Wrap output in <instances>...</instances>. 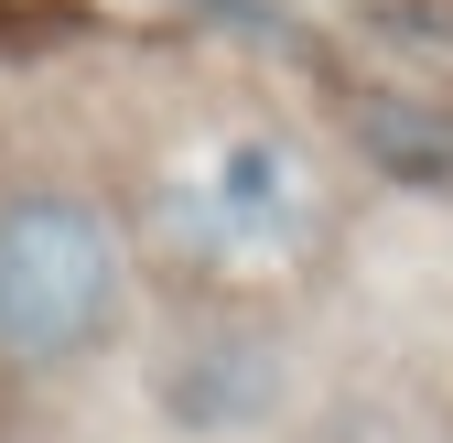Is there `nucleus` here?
I'll use <instances>...</instances> for the list:
<instances>
[{
  "label": "nucleus",
  "mask_w": 453,
  "mask_h": 443,
  "mask_svg": "<svg viewBox=\"0 0 453 443\" xmlns=\"http://www.w3.org/2000/svg\"><path fill=\"white\" fill-rule=\"evenodd\" d=\"M313 216H324V195H313V162L292 141H216L162 184V238L184 260L270 270L313 238Z\"/></svg>",
  "instance_id": "2"
},
{
  "label": "nucleus",
  "mask_w": 453,
  "mask_h": 443,
  "mask_svg": "<svg viewBox=\"0 0 453 443\" xmlns=\"http://www.w3.org/2000/svg\"><path fill=\"white\" fill-rule=\"evenodd\" d=\"M119 314V228L87 195H12L0 206V346L12 357H87Z\"/></svg>",
  "instance_id": "1"
}]
</instances>
